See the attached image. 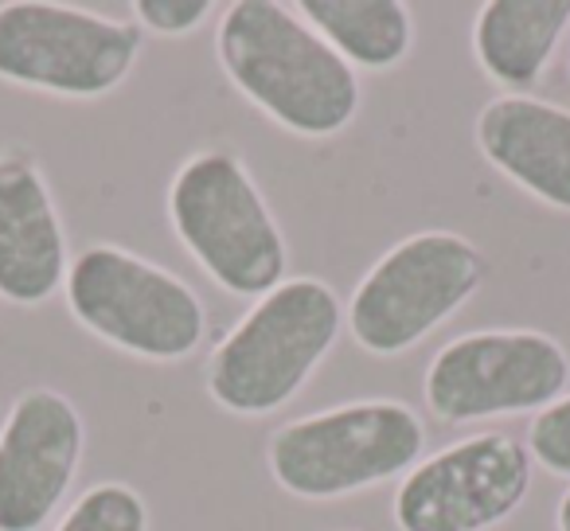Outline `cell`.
<instances>
[{
    "mask_svg": "<svg viewBox=\"0 0 570 531\" xmlns=\"http://www.w3.org/2000/svg\"><path fill=\"white\" fill-rule=\"evenodd\" d=\"M219 63L262 114L297 137H336L360 110V79L294 9L238 0L219 20Z\"/></svg>",
    "mask_w": 570,
    "mask_h": 531,
    "instance_id": "obj_1",
    "label": "cell"
},
{
    "mask_svg": "<svg viewBox=\"0 0 570 531\" xmlns=\"http://www.w3.org/2000/svg\"><path fill=\"white\" fill-rule=\"evenodd\" d=\"M67 230L43 173L24 153L0 157V297L43 305L67 282Z\"/></svg>",
    "mask_w": 570,
    "mask_h": 531,
    "instance_id": "obj_11",
    "label": "cell"
},
{
    "mask_svg": "<svg viewBox=\"0 0 570 531\" xmlns=\"http://www.w3.org/2000/svg\"><path fill=\"white\" fill-rule=\"evenodd\" d=\"M528 453L547 473L570 476V395L535 414L528 430Z\"/></svg>",
    "mask_w": 570,
    "mask_h": 531,
    "instance_id": "obj_16",
    "label": "cell"
},
{
    "mask_svg": "<svg viewBox=\"0 0 570 531\" xmlns=\"http://www.w3.org/2000/svg\"><path fill=\"white\" fill-rule=\"evenodd\" d=\"M305 24L348 63L387 71L414 48L411 12L399 0H302Z\"/></svg>",
    "mask_w": 570,
    "mask_h": 531,
    "instance_id": "obj_14",
    "label": "cell"
},
{
    "mask_svg": "<svg viewBox=\"0 0 570 531\" xmlns=\"http://www.w3.org/2000/svg\"><path fill=\"white\" fill-rule=\"evenodd\" d=\"M476 145L508 180L570 212V110L528 95H504L476 118Z\"/></svg>",
    "mask_w": 570,
    "mask_h": 531,
    "instance_id": "obj_12",
    "label": "cell"
},
{
    "mask_svg": "<svg viewBox=\"0 0 570 531\" xmlns=\"http://www.w3.org/2000/svg\"><path fill=\"white\" fill-rule=\"evenodd\" d=\"M141 56V24L17 0L0 4V79L63 98H98L126 82Z\"/></svg>",
    "mask_w": 570,
    "mask_h": 531,
    "instance_id": "obj_7",
    "label": "cell"
},
{
    "mask_svg": "<svg viewBox=\"0 0 570 531\" xmlns=\"http://www.w3.org/2000/svg\"><path fill=\"white\" fill-rule=\"evenodd\" d=\"M531 453L508 434H476L419 461L395 492L399 531H489L523 504Z\"/></svg>",
    "mask_w": 570,
    "mask_h": 531,
    "instance_id": "obj_9",
    "label": "cell"
},
{
    "mask_svg": "<svg viewBox=\"0 0 570 531\" xmlns=\"http://www.w3.org/2000/svg\"><path fill=\"white\" fill-rule=\"evenodd\" d=\"M56 531H149V508L129 484H95Z\"/></svg>",
    "mask_w": 570,
    "mask_h": 531,
    "instance_id": "obj_15",
    "label": "cell"
},
{
    "mask_svg": "<svg viewBox=\"0 0 570 531\" xmlns=\"http://www.w3.org/2000/svg\"><path fill=\"white\" fill-rule=\"evenodd\" d=\"M341 325V297L325 282H282L215 344L207 391L230 414H274L317 372Z\"/></svg>",
    "mask_w": 570,
    "mask_h": 531,
    "instance_id": "obj_2",
    "label": "cell"
},
{
    "mask_svg": "<svg viewBox=\"0 0 570 531\" xmlns=\"http://www.w3.org/2000/svg\"><path fill=\"white\" fill-rule=\"evenodd\" d=\"M559 531H570V492L562 496V504H559Z\"/></svg>",
    "mask_w": 570,
    "mask_h": 531,
    "instance_id": "obj_18",
    "label": "cell"
},
{
    "mask_svg": "<svg viewBox=\"0 0 570 531\" xmlns=\"http://www.w3.org/2000/svg\"><path fill=\"white\" fill-rule=\"evenodd\" d=\"M82 419L51 387H32L0 426V531H40L82 461Z\"/></svg>",
    "mask_w": 570,
    "mask_h": 531,
    "instance_id": "obj_10",
    "label": "cell"
},
{
    "mask_svg": "<svg viewBox=\"0 0 570 531\" xmlns=\"http://www.w3.org/2000/svg\"><path fill=\"white\" fill-rule=\"evenodd\" d=\"M168 219L227 294L266 297L282 286L285 238L235 153L207 149L180 165L168 188Z\"/></svg>",
    "mask_w": 570,
    "mask_h": 531,
    "instance_id": "obj_3",
    "label": "cell"
},
{
    "mask_svg": "<svg viewBox=\"0 0 570 531\" xmlns=\"http://www.w3.org/2000/svg\"><path fill=\"white\" fill-rule=\"evenodd\" d=\"M570 383V356L554 336L489 328L450 341L426 372V406L442 422L547 411Z\"/></svg>",
    "mask_w": 570,
    "mask_h": 531,
    "instance_id": "obj_8",
    "label": "cell"
},
{
    "mask_svg": "<svg viewBox=\"0 0 570 531\" xmlns=\"http://www.w3.org/2000/svg\"><path fill=\"white\" fill-rule=\"evenodd\" d=\"M212 0H137L134 12L141 24L160 36H184L212 17Z\"/></svg>",
    "mask_w": 570,
    "mask_h": 531,
    "instance_id": "obj_17",
    "label": "cell"
},
{
    "mask_svg": "<svg viewBox=\"0 0 570 531\" xmlns=\"http://www.w3.org/2000/svg\"><path fill=\"white\" fill-rule=\"evenodd\" d=\"M67 305L87 333L160 364L191 356L207 328L196 289L121 246H90L71 262Z\"/></svg>",
    "mask_w": 570,
    "mask_h": 531,
    "instance_id": "obj_6",
    "label": "cell"
},
{
    "mask_svg": "<svg viewBox=\"0 0 570 531\" xmlns=\"http://www.w3.org/2000/svg\"><path fill=\"white\" fill-rule=\"evenodd\" d=\"M567 28L570 0H489L473 24L476 63L492 82L523 90L543 79Z\"/></svg>",
    "mask_w": 570,
    "mask_h": 531,
    "instance_id": "obj_13",
    "label": "cell"
},
{
    "mask_svg": "<svg viewBox=\"0 0 570 531\" xmlns=\"http://www.w3.org/2000/svg\"><path fill=\"white\" fill-rule=\"evenodd\" d=\"M489 278V262L453 230H422L375 262L348 305V328L372 356H399L450 321Z\"/></svg>",
    "mask_w": 570,
    "mask_h": 531,
    "instance_id": "obj_5",
    "label": "cell"
},
{
    "mask_svg": "<svg viewBox=\"0 0 570 531\" xmlns=\"http://www.w3.org/2000/svg\"><path fill=\"white\" fill-rule=\"evenodd\" d=\"M426 450V426L406 403L372 399L309 414L277 430L269 473L285 492L333 500L411 473Z\"/></svg>",
    "mask_w": 570,
    "mask_h": 531,
    "instance_id": "obj_4",
    "label": "cell"
}]
</instances>
